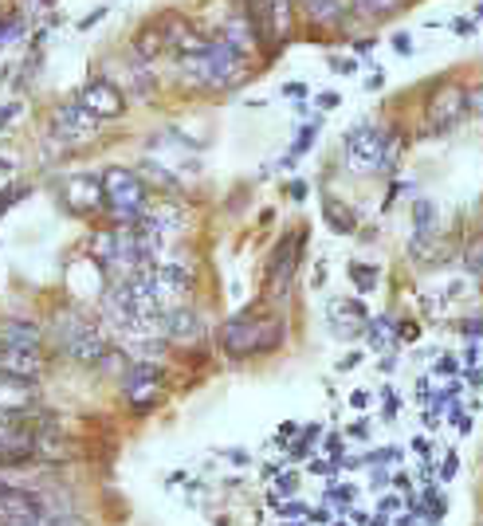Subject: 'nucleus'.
Here are the masks:
<instances>
[{
  "label": "nucleus",
  "mask_w": 483,
  "mask_h": 526,
  "mask_svg": "<svg viewBox=\"0 0 483 526\" xmlns=\"http://www.w3.org/2000/svg\"><path fill=\"white\" fill-rule=\"evenodd\" d=\"M436 236V205L421 196L413 201V240H433Z\"/></svg>",
  "instance_id": "17"
},
{
  "label": "nucleus",
  "mask_w": 483,
  "mask_h": 526,
  "mask_svg": "<svg viewBox=\"0 0 483 526\" xmlns=\"http://www.w3.org/2000/svg\"><path fill=\"white\" fill-rule=\"evenodd\" d=\"M244 68H247V63L228 44H220V39H208V47L201 51V56L181 59V75H185V83L208 87V90H228V87L244 83V79H247Z\"/></svg>",
  "instance_id": "2"
},
{
  "label": "nucleus",
  "mask_w": 483,
  "mask_h": 526,
  "mask_svg": "<svg viewBox=\"0 0 483 526\" xmlns=\"http://www.w3.org/2000/svg\"><path fill=\"white\" fill-rule=\"evenodd\" d=\"M102 16H107V8H95V12H90L87 20H79V28H95V24H99Z\"/></svg>",
  "instance_id": "39"
},
{
  "label": "nucleus",
  "mask_w": 483,
  "mask_h": 526,
  "mask_svg": "<svg viewBox=\"0 0 483 526\" xmlns=\"http://www.w3.org/2000/svg\"><path fill=\"white\" fill-rule=\"evenodd\" d=\"M56 342L63 346V353L83 365H95L107 358V338L99 334L95 322H87L79 310H63L56 319Z\"/></svg>",
  "instance_id": "4"
},
{
  "label": "nucleus",
  "mask_w": 483,
  "mask_h": 526,
  "mask_svg": "<svg viewBox=\"0 0 483 526\" xmlns=\"http://www.w3.org/2000/svg\"><path fill=\"white\" fill-rule=\"evenodd\" d=\"M464 87L456 83H444L436 87L433 95H428V130H436V134H448V130L464 118Z\"/></svg>",
  "instance_id": "7"
},
{
  "label": "nucleus",
  "mask_w": 483,
  "mask_h": 526,
  "mask_svg": "<svg viewBox=\"0 0 483 526\" xmlns=\"http://www.w3.org/2000/svg\"><path fill=\"white\" fill-rule=\"evenodd\" d=\"M464 362H467V365H476V362H479V346H476V342H472V346H467V353H464Z\"/></svg>",
  "instance_id": "45"
},
{
  "label": "nucleus",
  "mask_w": 483,
  "mask_h": 526,
  "mask_svg": "<svg viewBox=\"0 0 483 526\" xmlns=\"http://www.w3.org/2000/svg\"><path fill=\"white\" fill-rule=\"evenodd\" d=\"M382 83H385V75H382V68H377V71H373L370 79H365V87H370V90H377V87H382Z\"/></svg>",
  "instance_id": "43"
},
{
  "label": "nucleus",
  "mask_w": 483,
  "mask_h": 526,
  "mask_svg": "<svg viewBox=\"0 0 483 526\" xmlns=\"http://www.w3.org/2000/svg\"><path fill=\"white\" fill-rule=\"evenodd\" d=\"M350 405H354V409H365V405H370V393H365V389L350 393Z\"/></svg>",
  "instance_id": "40"
},
{
  "label": "nucleus",
  "mask_w": 483,
  "mask_h": 526,
  "mask_svg": "<svg viewBox=\"0 0 483 526\" xmlns=\"http://www.w3.org/2000/svg\"><path fill=\"white\" fill-rule=\"evenodd\" d=\"M283 342V322L276 314L264 310H240L236 319L225 322L220 331V346L228 358H256V353H271Z\"/></svg>",
  "instance_id": "1"
},
{
  "label": "nucleus",
  "mask_w": 483,
  "mask_h": 526,
  "mask_svg": "<svg viewBox=\"0 0 483 526\" xmlns=\"http://www.w3.org/2000/svg\"><path fill=\"white\" fill-rule=\"evenodd\" d=\"M319 107H322V110H334V107H338V95H331V90H326V95H319Z\"/></svg>",
  "instance_id": "41"
},
{
  "label": "nucleus",
  "mask_w": 483,
  "mask_h": 526,
  "mask_svg": "<svg viewBox=\"0 0 483 526\" xmlns=\"http://www.w3.org/2000/svg\"><path fill=\"white\" fill-rule=\"evenodd\" d=\"M40 5H56V0H40Z\"/></svg>",
  "instance_id": "49"
},
{
  "label": "nucleus",
  "mask_w": 483,
  "mask_h": 526,
  "mask_svg": "<svg viewBox=\"0 0 483 526\" xmlns=\"http://www.w3.org/2000/svg\"><path fill=\"white\" fill-rule=\"evenodd\" d=\"M456 370H460V365H456V358H448V353H444V358L436 362V373H444V377L456 373Z\"/></svg>",
  "instance_id": "38"
},
{
  "label": "nucleus",
  "mask_w": 483,
  "mask_h": 526,
  "mask_svg": "<svg viewBox=\"0 0 483 526\" xmlns=\"http://www.w3.org/2000/svg\"><path fill=\"white\" fill-rule=\"evenodd\" d=\"M358 8L365 16H389V12L401 8V0H358Z\"/></svg>",
  "instance_id": "24"
},
{
  "label": "nucleus",
  "mask_w": 483,
  "mask_h": 526,
  "mask_svg": "<svg viewBox=\"0 0 483 526\" xmlns=\"http://www.w3.org/2000/svg\"><path fill=\"white\" fill-rule=\"evenodd\" d=\"M464 107L467 110H483V83H476L472 90H464Z\"/></svg>",
  "instance_id": "27"
},
{
  "label": "nucleus",
  "mask_w": 483,
  "mask_h": 526,
  "mask_svg": "<svg viewBox=\"0 0 483 526\" xmlns=\"http://www.w3.org/2000/svg\"><path fill=\"white\" fill-rule=\"evenodd\" d=\"M460 331H464V338H467V342H476V338H483V322H479V319H476V322H464Z\"/></svg>",
  "instance_id": "35"
},
{
  "label": "nucleus",
  "mask_w": 483,
  "mask_h": 526,
  "mask_svg": "<svg viewBox=\"0 0 483 526\" xmlns=\"http://www.w3.org/2000/svg\"><path fill=\"white\" fill-rule=\"evenodd\" d=\"M283 95H295V99H303V95H307V87H303V83H287V87H283Z\"/></svg>",
  "instance_id": "42"
},
{
  "label": "nucleus",
  "mask_w": 483,
  "mask_h": 526,
  "mask_svg": "<svg viewBox=\"0 0 483 526\" xmlns=\"http://www.w3.org/2000/svg\"><path fill=\"white\" fill-rule=\"evenodd\" d=\"M51 130H56V138H63V142H87V138H95L99 122L79 102H63V107H56V114H51Z\"/></svg>",
  "instance_id": "8"
},
{
  "label": "nucleus",
  "mask_w": 483,
  "mask_h": 526,
  "mask_svg": "<svg viewBox=\"0 0 483 526\" xmlns=\"http://www.w3.org/2000/svg\"><path fill=\"white\" fill-rule=\"evenodd\" d=\"M331 68H334L338 75H354L358 63H354V59H342V56H331Z\"/></svg>",
  "instance_id": "29"
},
{
  "label": "nucleus",
  "mask_w": 483,
  "mask_h": 526,
  "mask_svg": "<svg viewBox=\"0 0 483 526\" xmlns=\"http://www.w3.org/2000/svg\"><path fill=\"white\" fill-rule=\"evenodd\" d=\"M389 331H394V322H389V319H377V322H370V331H365V334H370V346H373V350L389 346Z\"/></svg>",
  "instance_id": "25"
},
{
  "label": "nucleus",
  "mask_w": 483,
  "mask_h": 526,
  "mask_svg": "<svg viewBox=\"0 0 483 526\" xmlns=\"http://www.w3.org/2000/svg\"><path fill=\"white\" fill-rule=\"evenodd\" d=\"M75 102H79L95 122H107V118H122L126 114V95L110 83V79H90Z\"/></svg>",
  "instance_id": "6"
},
{
  "label": "nucleus",
  "mask_w": 483,
  "mask_h": 526,
  "mask_svg": "<svg viewBox=\"0 0 483 526\" xmlns=\"http://www.w3.org/2000/svg\"><path fill=\"white\" fill-rule=\"evenodd\" d=\"M326 314H331L334 331H342V334L362 331V322H365V307H362L358 299H331V307H326Z\"/></svg>",
  "instance_id": "14"
},
{
  "label": "nucleus",
  "mask_w": 483,
  "mask_h": 526,
  "mask_svg": "<svg viewBox=\"0 0 483 526\" xmlns=\"http://www.w3.org/2000/svg\"><path fill=\"white\" fill-rule=\"evenodd\" d=\"M377 510H382V515H394V510H401V499L397 495H385L382 503H377Z\"/></svg>",
  "instance_id": "34"
},
{
  "label": "nucleus",
  "mask_w": 483,
  "mask_h": 526,
  "mask_svg": "<svg viewBox=\"0 0 483 526\" xmlns=\"http://www.w3.org/2000/svg\"><path fill=\"white\" fill-rule=\"evenodd\" d=\"M397 338L401 342H416V338H421V326H416V322H401L397 326Z\"/></svg>",
  "instance_id": "30"
},
{
  "label": "nucleus",
  "mask_w": 483,
  "mask_h": 526,
  "mask_svg": "<svg viewBox=\"0 0 483 526\" xmlns=\"http://www.w3.org/2000/svg\"><path fill=\"white\" fill-rule=\"evenodd\" d=\"M299 252H303V232L299 236H287V240L276 247L271 256V268H268V287L276 295H283L291 287V275H295V263H299Z\"/></svg>",
  "instance_id": "9"
},
{
  "label": "nucleus",
  "mask_w": 483,
  "mask_h": 526,
  "mask_svg": "<svg viewBox=\"0 0 483 526\" xmlns=\"http://www.w3.org/2000/svg\"><path fill=\"white\" fill-rule=\"evenodd\" d=\"M63 201H68L71 213H95L102 208V177L95 174H75L68 177V185H63Z\"/></svg>",
  "instance_id": "11"
},
{
  "label": "nucleus",
  "mask_w": 483,
  "mask_h": 526,
  "mask_svg": "<svg viewBox=\"0 0 483 526\" xmlns=\"http://www.w3.org/2000/svg\"><path fill=\"white\" fill-rule=\"evenodd\" d=\"M287 193H291L295 201H303V196H307V185H303V181H291V189H287Z\"/></svg>",
  "instance_id": "44"
},
{
  "label": "nucleus",
  "mask_w": 483,
  "mask_h": 526,
  "mask_svg": "<svg viewBox=\"0 0 483 526\" xmlns=\"http://www.w3.org/2000/svg\"><path fill=\"white\" fill-rule=\"evenodd\" d=\"M162 331H165L169 338L185 342V338H197V334H201V319H197V314H193L189 307H173V310L162 314Z\"/></svg>",
  "instance_id": "15"
},
{
  "label": "nucleus",
  "mask_w": 483,
  "mask_h": 526,
  "mask_svg": "<svg viewBox=\"0 0 483 526\" xmlns=\"http://www.w3.org/2000/svg\"><path fill=\"white\" fill-rule=\"evenodd\" d=\"M220 44H228L240 59H247V56L256 51V44H259V28H256V20L247 16V12H236V16H232V20L225 24V32H220Z\"/></svg>",
  "instance_id": "12"
},
{
  "label": "nucleus",
  "mask_w": 483,
  "mask_h": 526,
  "mask_svg": "<svg viewBox=\"0 0 483 526\" xmlns=\"http://www.w3.org/2000/svg\"><path fill=\"white\" fill-rule=\"evenodd\" d=\"M102 205L110 208V216L119 225H138L150 208V193H146V181H142L134 169H122V165H110L102 174Z\"/></svg>",
  "instance_id": "3"
},
{
  "label": "nucleus",
  "mask_w": 483,
  "mask_h": 526,
  "mask_svg": "<svg viewBox=\"0 0 483 526\" xmlns=\"http://www.w3.org/2000/svg\"><path fill=\"white\" fill-rule=\"evenodd\" d=\"M413 522H416L413 515H397V519H394V522H389V526H413Z\"/></svg>",
  "instance_id": "47"
},
{
  "label": "nucleus",
  "mask_w": 483,
  "mask_h": 526,
  "mask_svg": "<svg viewBox=\"0 0 483 526\" xmlns=\"http://www.w3.org/2000/svg\"><path fill=\"white\" fill-rule=\"evenodd\" d=\"M315 134H319V122H315V126H303V130H299V138H295V146H291V162H295L299 153H307V150H310V142H315Z\"/></svg>",
  "instance_id": "26"
},
{
  "label": "nucleus",
  "mask_w": 483,
  "mask_h": 526,
  "mask_svg": "<svg viewBox=\"0 0 483 526\" xmlns=\"http://www.w3.org/2000/svg\"><path fill=\"white\" fill-rule=\"evenodd\" d=\"M40 326L36 322H5V331H0V350H40Z\"/></svg>",
  "instance_id": "13"
},
{
  "label": "nucleus",
  "mask_w": 483,
  "mask_h": 526,
  "mask_svg": "<svg viewBox=\"0 0 483 526\" xmlns=\"http://www.w3.org/2000/svg\"><path fill=\"white\" fill-rule=\"evenodd\" d=\"M16 114H20V102H8V107L0 110V130H5V126L12 122V118H16Z\"/></svg>",
  "instance_id": "37"
},
{
  "label": "nucleus",
  "mask_w": 483,
  "mask_h": 526,
  "mask_svg": "<svg viewBox=\"0 0 483 526\" xmlns=\"http://www.w3.org/2000/svg\"><path fill=\"white\" fill-rule=\"evenodd\" d=\"M299 437V425H279V432H276V444H291Z\"/></svg>",
  "instance_id": "31"
},
{
  "label": "nucleus",
  "mask_w": 483,
  "mask_h": 526,
  "mask_svg": "<svg viewBox=\"0 0 483 526\" xmlns=\"http://www.w3.org/2000/svg\"><path fill=\"white\" fill-rule=\"evenodd\" d=\"M322 216H326V225H331V232H338V236H350L358 228V216L350 213V208L338 205L334 196H326V201H322Z\"/></svg>",
  "instance_id": "18"
},
{
  "label": "nucleus",
  "mask_w": 483,
  "mask_h": 526,
  "mask_svg": "<svg viewBox=\"0 0 483 526\" xmlns=\"http://www.w3.org/2000/svg\"><path fill=\"white\" fill-rule=\"evenodd\" d=\"M394 47L401 51V56H409V51H413V36H409V32H397V36H394Z\"/></svg>",
  "instance_id": "32"
},
{
  "label": "nucleus",
  "mask_w": 483,
  "mask_h": 526,
  "mask_svg": "<svg viewBox=\"0 0 483 526\" xmlns=\"http://www.w3.org/2000/svg\"><path fill=\"white\" fill-rule=\"evenodd\" d=\"M382 397H385V416H397V409H401L397 393H394V389H385V393H382Z\"/></svg>",
  "instance_id": "33"
},
{
  "label": "nucleus",
  "mask_w": 483,
  "mask_h": 526,
  "mask_svg": "<svg viewBox=\"0 0 483 526\" xmlns=\"http://www.w3.org/2000/svg\"><path fill=\"white\" fill-rule=\"evenodd\" d=\"M307 8H310V20L315 24H338L346 12L342 0H307Z\"/></svg>",
  "instance_id": "20"
},
{
  "label": "nucleus",
  "mask_w": 483,
  "mask_h": 526,
  "mask_svg": "<svg viewBox=\"0 0 483 526\" xmlns=\"http://www.w3.org/2000/svg\"><path fill=\"white\" fill-rule=\"evenodd\" d=\"M331 526H350V522H346V515H338V519H331Z\"/></svg>",
  "instance_id": "48"
},
{
  "label": "nucleus",
  "mask_w": 483,
  "mask_h": 526,
  "mask_svg": "<svg viewBox=\"0 0 483 526\" xmlns=\"http://www.w3.org/2000/svg\"><path fill=\"white\" fill-rule=\"evenodd\" d=\"M358 503V488L354 483H342V479H331V488H326V503L322 507H331V515H350Z\"/></svg>",
  "instance_id": "16"
},
{
  "label": "nucleus",
  "mask_w": 483,
  "mask_h": 526,
  "mask_svg": "<svg viewBox=\"0 0 483 526\" xmlns=\"http://www.w3.org/2000/svg\"><path fill=\"white\" fill-rule=\"evenodd\" d=\"M354 365H358V353H350V358L338 362V370H354Z\"/></svg>",
  "instance_id": "46"
},
{
  "label": "nucleus",
  "mask_w": 483,
  "mask_h": 526,
  "mask_svg": "<svg viewBox=\"0 0 483 526\" xmlns=\"http://www.w3.org/2000/svg\"><path fill=\"white\" fill-rule=\"evenodd\" d=\"M162 47H165L162 24H150V28H142V32L134 36V56H138V59H153Z\"/></svg>",
  "instance_id": "19"
},
{
  "label": "nucleus",
  "mask_w": 483,
  "mask_h": 526,
  "mask_svg": "<svg viewBox=\"0 0 483 526\" xmlns=\"http://www.w3.org/2000/svg\"><path fill=\"white\" fill-rule=\"evenodd\" d=\"M350 437H354V440L370 437V420H354V425H350Z\"/></svg>",
  "instance_id": "36"
},
{
  "label": "nucleus",
  "mask_w": 483,
  "mask_h": 526,
  "mask_svg": "<svg viewBox=\"0 0 483 526\" xmlns=\"http://www.w3.org/2000/svg\"><path fill=\"white\" fill-rule=\"evenodd\" d=\"M350 279H354L362 291H373V287H377V268H370V263H350Z\"/></svg>",
  "instance_id": "22"
},
{
  "label": "nucleus",
  "mask_w": 483,
  "mask_h": 526,
  "mask_svg": "<svg viewBox=\"0 0 483 526\" xmlns=\"http://www.w3.org/2000/svg\"><path fill=\"white\" fill-rule=\"evenodd\" d=\"M319 437H322L319 425H307L303 432H299V440L291 444V459H307L310 456V444H319Z\"/></svg>",
  "instance_id": "21"
},
{
  "label": "nucleus",
  "mask_w": 483,
  "mask_h": 526,
  "mask_svg": "<svg viewBox=\"0 0 483 526\" xmlns=\"http://www.w3.org/2000/svg\"><path fill=\"white\" fill-rule=\"evenodd\" d=\"M456 471H460V459H456V452H448V459H444V468H440V483H448Z\"/></svg>",
  "instance_id": "28"
},
{
  "label": "nucleus",
  "mask_w": 483,
  "mask_h": 526,
  "mask_svg": "<svg viewBox=\"0 0 483 526\" xmlns=\"http://www.w3.org/2000/svg\"><path fill=\"white\" fill-rule=\"evenodd\" d=\"M346 165L354 174H377V169L394 165V142H389L377 126H354L346 134Z\"/></svg>",
  "instance_id": "5"
},
{
  "label": "nucleus",
  "mask_w": 483,
  "mask_h": 526,
  "mask_svg": "<svg viewBox=\"0 0 483 526\" xmlns=\"http://www.w3.org/2000/svg\"><path fill=\"white\" fill-rule=\"evenodd\" d=\"M126 397L134 401V405H153L158 401V393H162V370L153 362H134L126 370Z\"/></svg>",
  "instance_id": "10"
},
{
  "label": "nucleus",
  "mask_w": 483,
  "mask_h": 526,
  "mask_svg": "<svg viewBox=\"0 0 483 526\" xmlns=\"http://www.w3.org/2000/svg\"><path fill=\"white\" fill-rule=\"evenodd\" d=\"M464 268L472 271V275H483V236H476V240L467 244V252H464Z\"/></svg>",
  "instance_id": "23"
}]
</instances>
